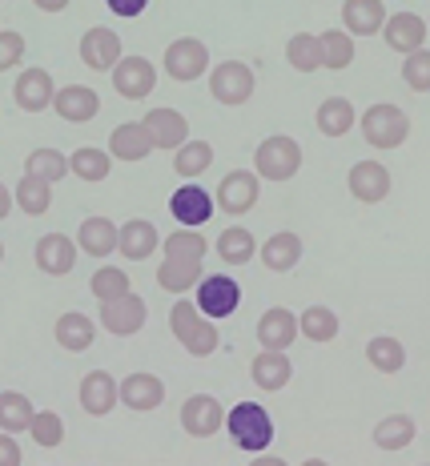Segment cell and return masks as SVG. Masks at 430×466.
<instances>
[{
  "instance_id": "52a82bcc",
  "label": "cell",
  "mask_w": 430,
  "mask_h": 466,
  "mask_svg": "<svg viewBox=\"0 0 430 466\" xmlns=\"http://www.w3.org/2000/svg\"><path fill=\"white\" fill-rule=\"evenodd\" d=\"M205 69H210V48L198 36H178V41L165 48V73L173 81H198Z\"/></svg>"
},
{
  "instance_id": "e0dca14e",
  "label": "cell",
  "mask_w": 430,
  "mask_h": 466,
  "mask_svg": "<svg viewBox=\"0 0 430 466\" xmlns=\"http://www.w3.org/2000/svg\"><path fill=\"white\" fill-rule=\"evenodd\" d=\"M33 258L48 278H65V274H73V266H77V246L65 233H45V238L36 241Z\"/></svg>"
},
{
  "instance_id": "ac0fdd59",
  "label": "cell",
  "mask_w": 430,
  "mask_h": 466,
  "mask_svg": "<svg viewBox=\"0 0 430 466\" xmlns=\"http://www.w3.org/2000/svg\"><path fill=\"white\" fill-rule=\"evenodd\" d=\"M77 398H81V410L85 414L105 419V414L117 406V378L109 370H89L81 378V390H77Z\"/></svg>"
},
{
  "instance_id": "ba28073f",
  "label": "cell",
  "mask_w": 430,
  "mask_h": 466,
  "mask_svg": "<svg viewBox=\"0 0 430 466\" xmlns=\"http://www.w3.org/2000/svg\"><path fill=\"white\" fill-rule=\"evenodd\" d=\"M210 93L221 105H246L253 96V69L241 61H226L210 73Z\"/></svg>"
},
{
  "instance_id": "7a4b0ae2",
  "label": "cell",
  "mask_w": 430,
  "mask_h": 466,
  "mask_svg": "<svg viewBox=\"0 0 430 466\" xmlns=\"http://www.w3.org/2000/svg\"><path fill=\"white\" fill-rule=\"evenodd\" d=\"M221 426H226L230 439L250 454L270 451V442H273V422H270V414L261 402H238L233 410H226V422Z\"/></svg>"
},
{
  "instance_id": "11a10c76",
  "label": "cell",
  "mask_w": 430,
  "mask_h": 466,
  "mask_svg": "<svg viewBox=\"0 0 430 466\" xmlns=\"http://www.w3.org/2000/svg\"><path fill=\"white\" fill-rule=\"evenodd\" d=\"M0 261H5V246H0Z\"/></svg>"
},
{
  "instance_id": "d4e9b609",
  "label": "cell",
  "mask_w": 430,
  "mask_h": 466,
  "mask_svg": "<svg viewBox=\"0 0 430 466\" xmlns=\"http://www.w3.org/2000/svg\"><path fill=\"white\" fill-rule=\"evenodd\" d=\"M149 153H153V141H149V133H145L141 121H125V125H117L113 129L109 157H117V161H145Z\"/></svg>"
},
{
  "instance_id": "c3c4849f",
  "label": "cell",
  "mask_w": 430,
  "mask_h": 466,
  "mask_svg": "<svg viewBox=\"0 0 430 466\" xmlns=\"http://www.w3.org/2000/svg\"><path fill=\"white\" fill-rule=\"evenodd\" d=\"M21 462H25V454H21V446H16V434L0 431V466H21Z\"/></svg>"
},
{
  "instance_id": "f5cc1de1",
  "label": "cell",
  "mask_w": 430,
  "mask_h": 466,
  "mask_svg": "<svg viewBox=\"0 0 430 466\" xmlns=\"http://www.w3.org/2000/svg\"><path fill=\"white\" fill-rule=\"evenodd\" d=\"M36 8H41V13H61V8L68 5V0H33Z\"/></svg>"
},
{
  "instance_id": "836d02e7",
  "label": "cell",
  "mask_w": 430,
  "mask_h": 466,
  "mask_svg": "<svg viewBox=\"0 0 430 466\" xmlns=\"http://www.w3.org/2000/svg\"><path fill=\"white\" fill-rule=\"evenodd\" d=\"M33 402L21 390H0V431L5 434H21L33 422Z\"/></svg>"
},
{
  "instance_id": "f35d334b",
  "label": "cell",
  "mask_w": 430,
  "mask_h": 466,
  "mask_svg": "<svg viewBox=\"0 0 430 466\" xmlns=\"http://www.w3.org/2000/svg\"><path fill=\"white\" fill-rule=\"evenodd\" d=\"M113 169V157L105 149H93V145H85V149L68 153V173H77L81 181H105Z\"/></svg>"
},
{
  "instance_id": "4316f807",
  "label": "cell",
  "mask_w": 430,
  "mask_h": 466,
  "mask_svg": "<svg viewBox=\"0 0 430 466\" xmlns=\"http://www.w3.org/2000/svg\"><path fill=\"white\" fill-rule=\"evenodd\" d=\"M97 338V326L89 314H81V309H68V314L56 318V342L68 354H81V350H89Z\"/></svg>"
},
{
  "instance_id": "9c48e42d",
  "label": "cell",
  "mask_w": 430,
  "mask_h": 466,
  "mask_svg": "<svg viewBox=\"0 0 430 466\" xmlns=\"http://www.w3.org/2000/svg\"><path fill=\"white\" fill-rule=\"evenodd\" d=\"M221 422H226V406H221L213 394L185 398V406H181L185 434H193V439H213V434L221 431Z\"/></svg>"
},
{
  "instance_id": "7402d4cb",
  "label": "cell",
  "mask_w": 430,
  "mask_h": 466,
  "mask_svg": "<svg viewBox=\"0 0 430 466\" xmlns=\"http://www.w3.org/2000/svg\"><path fill=\"white\" fill-rule=\"evenodd\" d=\"M294 338H298V314H290V309L273 306V309H266V314L258 318L261 350H286V346H294Z\"/></svg>"
},
{
  "instance_id": "4dcf8cb0",
  "label": "cell",
  "mask_w": 430,
  "mask_h": 466,
  "mask_svg": "<svg viewBox=\"0 0 430 466\" xmlns=\"http://www.w3.org/2000/svg\"><path fill=\"white\" fill-rule=\"evenodd\" d=\"M201 281V261H181V258H165L158 269V286L165 294H185Z\"/></svg>"
},
{
  "instance_id": "d590c367",
  "label": "cell",
  "mask_w": 430,
  "mask_h": 466,
  "mask_svg": "<svg viewBox=\"0 0 430 466\" xmlns=\"http://www.w3.org/2000/svg\"><path fill=\"white\" fill-rule=\"evenodd\" d=\"M298 334L310 342H334L338 338V314L330 306H310L298 318Z\"/></svg>"
},
{
  "instance_id": "7c38bea8",
  "label": "cell",
  "mask_w": 430,
  "mask_h": 466,
  "mask_svg": "<svg viewBox=\"0 0 430 466\" xmlns=\"http://www.w3.org/2000/svg\"><path fill=\"white\" fill-rule=\"evenodd\" d=\"M213 193H205L198 181H185V186L169 198V213H173V221H181L185 229H198L205 226V221L213 218Z\"/></svg>"
},
{
  "instance_id": "bcb514c9",
  "label": "cell",
  "mask_w": 430,
  "mask_h": 466,
  "mask_svg": "<svg viewBox=\"0 0 430 466\" xmlns=\"http://www.w3.org/2000/svg\"><path fill=\"white\" fill-rule=\"evenodd\" d=\"M403 81H406L415 93H426V89H430V48H415V53H406Z\"/></svg>"
},
{
  "instance_id": "ab89813d",
  "label": "cell",
  "mask_w": 430,
  "mask_h": 466,
  "mask_svg": "<svg viewBox=\"0 0 430 466\" xmlns=\"http://www.w3.org/2000/svg\"><path fill=\"white\" fill-rule=\"evenodd\" d=\"M366 358H370V366L374 370H383V374H398L406 366V346L398 342V338H370L366 342Z\"/></svg>"
},
{
  "instance_id": "d6a6232c",
  "label": "cell",
  "mask_w": 430,
  "mask_h": 466,
  "mask_svg": "<svg viewBox=\"0 0 430 466\" xmlns=\"http://www.w3.org/2000/svg\"><path fill=\"white\" fill-rule=\"evenodd\" d=\"M410 442H415V419H410V414H390V419H383L374 426V446L378 451L398 454V451H406Z\"/></svg>"
},
{
  "instance_id": "7dc6e473",
  "label": "cell",
  "mask_w": 430,
  "mask_h": 466,
  "mask_svg": "<svg viewBox=\"0 0 430 466\" xmlns=\"http://www.w3.org/2000/svg\"><path fill=\"white\" fill-rule=\"evenodd\" d=\"M21 56H25V36L21 33H0V73H8V69H16L21 65Z\"/></svg>"
},
{
  "instance_id": "83f0119b",
  "label": "cell",
  "mask_w": 430,
  "mask_h": 466,
  "mask_svg": "<svg viewBox=\"0 0 430 466\" xmlns=\"http://www.w3.org/2000/svg\"><path fill=\"white\" fill-rule=\"evenodd\" d=\"M261 261H266V269L273 274H286V269H294L302 261V238L294 229H282L273 233V238L261 246Z\"/></svg>"
},
{
  "instance_id": "8fae6325",
  "label": "cell",
  "mask_w": 430,
  "mask_h": 466,
  "mask_svg": "<svg viewBox=\"0 0 430 466\" xmlns=\"http://www.w3.org/2000/svg\"><path fill=\"white\" fill-rule=\"evenodd\" d=\"M213 198H218L213 206H221L226 213H233V218H238V213H250L253 206H258V173H253V169L226 173Z\"/></svg>"
},
{
  "instance_id": "f6af8a7d",
  "label": "cell",
  "mask_w": 430,
  "mask_h": 466,
  "mask_svg": "<svg viewBox=\"0 0 430 466\" xmlns=\"http://www.w3.org/2000/svg\"><path fill=\"white\" fill-rule=\"evenodd\" d=\"M28 434H33L36 446H61L65 439V422L56 419L53 410H36L33 422H28Z\"/></svg>"
},
{
  "instance_id": "74e56055",
  "label": "cell",
  "mask_w": 430,
  "mask_h": 466,
  "mask_svg": "<svg viewBox=\"0 0 430 466\" xmlns=\"http://www.w3.org/2000/svg\"><path fill=\"white\" fill-rule=\"evenodd\" d=\"M253 254H258V241H253L250 229H241V226L221 229V238H218V258L226 261V266H246V261H253Z\"/></svg>"
},
{
  "instance_id": "603a6c76",
  "label": "cell",
  "mask_w": 430,
  "mask_h": 466,
  "mask_svg": "<svg viewBox=\"0 0 430 466\" xmlns=\"http://www.w3.org/2000/svg\"><path fill=\"white\" fill-rule=\"evenodd\" d=\"M158 246H161V238H158V229H153V221L133 218V221H125V226H117V249L129 261H145Z\"/></svg>"
},
{
  "instance_id": "6da1fadb",
  "label": "cell",
  "mask_w": 430,
  "mask_h": 466,
  "mask_svg": "<svg viewBox=\"0 0 430 466\" xmlns=\"http://www.w3.org/2000/svg\"><path fill=\"white\" fill-rule=\"evenodd\" d=\"M169 329H173V338L189 350L193 358H210L213 350H218V326L210 322V318L198 309V302H189V298H178L169 309Z\"/></svg>"
},
{
  "instance_id": "30bf717a",
  "label": "cell",
  "mask_w": 430,
  "mask_h": 466,
  "mask_svg": "<svg viewBox=\"0 0 430 466\" xmlns=\"http://www.w3.org/2000/svg\"><path fill=\"white\" fill-rule=\"evenodd\" d=\"M158 85V69H153L145 56H121L113 65V89L125 96V101H141V96L153 93Z\"/></svg>"
},
{
  "instance_id": "816d5d0a",
  "label": "cell",
  "mask_w": 430,
  "mask_h": 466,
  "mask_svg": "<svg viewBox=\"0 0 430 466\" xmlns=\"http://www.w3.org/2000/svg\"><path fill=\"white\" fill-rule=\"evenodd\" d=\"M250 466H290L286 459H278V454H253Z\"/></svg>"
},
{
  "instance_id": "484cf974",
  "label": "cell",
  "mask_w": 430,
  "mask_h": 466,
  "mask_svg": "<svg viewBox=\"0 0 430 466\" xmlns=\"http://www.w3.org/2000/svg\"><path fill=\"white\" fill-rule=\"evenodd\" d=\"M386 21V5L383 0H346L342 5V25L350 36H374Z\"/></svg>"
},
{
  "instance_id": "db71d44e",
  "label": "cell",
  "mask_w": 430,
  "mask_h": 466,
  "mask_svg": "<svg viewBox=\"0 0 430 466\" xmlns=\"http://www.w3.org/2000/svg\"><path fill=\"white\" fill-rule=\"evenodd\" d=\"M302 466H330V462H326V459H306Z\"/></svg>"
},
{
  "instance_id": "ffe728a7",
  "label": "cell",
  "mask_w": 430,
  "mask_h": 466,
  "mask_svg": "<svg viewBox=\"0 0 430 466\" xmlns=\"http://www.w3.org/2000/svg\"><path fill=\"white\" fill-rule=\"evenodd\" d=\"M53 109H56V116H65V121L85 125L101 113V101H97V93L89 85H65V89L53 93Z\"/></svg>"
},
{
  "instance_id": "3957f363",
  "label": "cell",
  "mask_w": 430,
  "mask_h": 466,
  "mask_svg": "<svg viewBox=\"0 0 430 466\" xmlns=\"http://www.w3.org/2000/svg\"><path fill=\"white\" fill-rule=\"evenodd\" d=\"M298 169H302V145L286 137V133H273L253 153V173L266 181H290Z\"/></svg>"
},
{
  "instance_id": "277c9868",
  "label": "cell",
  "mask_w": 430,
  "mask_h": 466,
  "mask_svg": "<svg viewBox=\"0 0 430 466\" xmlns=\"http://www.w3.org/2000/svg\"><path fill=\"white\" fill-rule=\"evenodd\" d=\"M363 137L374 145V149H398L410 137V116L398 109V105H370L363 113Z\"/></svg>"
},
{
  "instance_id": "8d00e7d4",
  "label": "cell",
  "mask_w": 430,
  "mask_h": 466,
  "mask_svg": "<svg viewBox=\"0 0 430 466\" xmlns=\"http://www.w3.org/2000/svg\"><path fill=\"white\" fill-rule=\"evenodd\" d=\"M213 165V145L210 141H185V145H178V149H173V169L181 173L185 181H193L198 177V173H205Z\"/></svg>"
},
{
  "instance_id": "44dd1931",
  "label": "cell",
  "mask_w": 430,
  "mask_h": 466,
  "mask_svg": "<svg viewBox=\"0 0 430 466\" xmlns=\"http://www.w3.org/2000/svg\"><path fill=\"white\" fill-rule=\"evenodd\" d=\"M350 193H354L358 201H366V206H374V201L390 198V173H386V165H378V161L350 165Z\"/></svg>"
},
{
  "instance_id": "b9f144b4",
  "label": "cell",
  "mask_w": 430,
  "mask_h": 466,
  "mask_svg": "<svg viewBox=\"0 0 430 466\" xmlns=\"http://www.w3.org/2000/svg\"><path fill=\"white\" fill-rule=\"evenodd\" d=\"M25 173L45 177L48 186H53V181H61L68 173V157L61 149H33V153H28V161H25Z\"/></svg>"
},
{
  "instance_id": "9a60e30c",
  "label": "cell",
  "mask_w": 430,
  "mask_h": 466,
  "mask_svg": "<svg viewBox=\"0 0 430 466\" xmlns=\"http://www.w3.org/2000/svg\"><path fill=\"white\" fill-rule=\"evenodd\" d=\"M117 402H125L129 410H158L165 402V382L158 374H129L125 382H117Z\"/></svg>"
},
{
  "instance_id": "5bb4252c",
  "label": "cell",
  "mask_w": 430,
  "mask_h": 466,
  "mask_svg": "<svg viewBox=\"0 0 430 466\" xmlns=\"http://www.w3.org/2000/svg\"><path fill=\"white\" fill-rule=\"evenodd\" d=\"M141 125H145V133H149V141H153V149H178V145L189 141V121L178 113V109H149L141 116Z\"/></svg>"
},
{
  "instance_id": "4fadbf2b",
  "label": "cell",
  "mask_w": 430,
  "mask_h": 466,
  "mask_svg": "<svg viewBox=\"0 0 430 466\" xmlns=\"http://www.w3.org/2000/svg\"><path fill=\"white\" fill-rule=\"evenodd\" d=\"M121 56H125V48H121V36H117L113 28L97 25V28H89V33L81 36V61L89 65L93 73H109Z\"/></svg>"
},
{
  "instance_id": "5b68a950",
  "label": "cell",
  "mask_w": 430,
  "mask_h": 466,
  "mask_svg": "<svg viewBox=\"0 0 430 466\" xmlns=\"http://www.w3.org/2000/svg\"><path fill=\"white\" fill-rule=\"evenodd\" d=\"M145 318H149V306H145L133 289H125V294L105 298L101 302V326L109 329V334H117V338L137 334V329L145 326Z\"/></svg>"
},
{
  "instance_id": "681fc988",
  "label": "cell",
  "mask_w": 430,
  "mask_h": 466,
  "mask_svg": "<svg viewBox=\"0 0 430 466\" xmlns=\"http://www.w3.org/2000/svg\"><path fill=\"white\" fill-rule=\"evenodd\" d=\"M105 5H109L117 16H125V21H133V16H141L145 8H149V0H105Z\"/></svg>"
},
{
  "instance_id": "e575fe53",
  "label": "cell",
  "mask_w": 430,
  "mask_h": 466,
  "mask_svg": "<svg viewBox=\"0 0 430 466\" xmlns=\"http://www.w3.org/2000/svg\"><path fill=\"white\" fill-rule=\"evenodd\" d=\"M322 45V69H350V61H354V36L346 33V28H330V33L318 36Z\"/></svg>"
},
{
  "instance_id": "f907efd6",
  "label": "cell",
  "mask_w": 430,
  "mask_h": 466,
  "mask_svg": "<svg viewBox=\"0 0 430 466\" xmlns=\"http://www.w3.org/2000/svg\"><path fill=\"white\" fill-rule=\"evenodd\" d=\"M8 213H13V189H8L5 181H0V221H5Z\"/></svg>"
},
{
  "instance_id": "60d3db41",
  "label": "cell",
  "mask_w": 430,
  "mask_h": 466,
  "mask_svg": "<svg viewBox=\"0 0 430 466\" xmlns=\"http://www.w3.org/2000/svg\"><path fill=\"white\" fill-rule=\"evenodd\" d=\"M286 61H290V69H298V73H314V69H322V45H318V36H314V33H298V36H290V45H286Z\"/></svg>"
},
{
  "instance_id": "1f68e13d",
  "label": "cell",
  "mask_w": 430,
  "mask_h": 466,
  "mask_svg": "<svg viewBox=\"0 0 430 466\" xmlns=\"http://www.w3.org/2000/svg\"><path fill=\"white\" fill-rule=\"evenodd\" d=\"M13 201L28 213V218H41V213H48V206H53V186H48L45 177L25 173V177L16 181V189H13Z\"/></svg>"
},
{
  "instance_id": "cb8c5ba5",
  "label": "cell",
  "mask_w": 430,
  "mask_h": 466,
  "mask_svg": "<svg viewBox=\"0 0 430 466\" xmlns=\"http://www.w3.org/2000/svg\"><path fill=\"white\" fill-rule=\"evenodd\" d=\"M250 374H253V386H258V390L273 394V390H282V386L294 378V366H290L286 350H261V354L253 358Z\"/></svg>"
},
{
  "instance_id": "f1b7e54d",
  "label": "cell",
  "mask_w": 430,
  "mask_h": 466,
  "mask_svg": "<svg viewBox=\"0 0 430 466\" xmlns=\"http://www.w3.org/2000/svg\"><path fill=\"white\" fill-rule=\"evenodd\" d=\"M77 246L89 258H109L117 249V226L109 218H85L81 229H77Z\"/></svg>"
},
{
  "instance_id": "f546056e",
  "label": "cell",
  "mask_w": 430,
  "mask_h": 466,
  "mask_svg": "<svg viewBox=\"0 0 430 466\" xmlns=\"http://www.w3.org/2000/svg\"><path fill=\"white\" fill-rule=\"evenodd\" d=\"M354 121H358V113L346 96H326V101L318 105V129L326 133V137H346V133L354 129Z\"/></svg>"
},
{
  "instance_id": "8992f818",
  "label": "cell",
  "mask_w": 430,
  "mask_h": 466,
  "mask_svg": "<svg viewBox=\"0 0 430 466\" xmlns=\"http://www.w3.org/2000/svg\"><path fill=\"white\" fill-rule=\"evenodd\" d=\"M238 306H241V286L230 274H210V278L198 281V309L210 318V322L230 318Z\"/></svg>"
},
{
  "instance_id": "2e32d148",
  "label": "cell",
  "mask_w": 430,
  "mask_h": 466,
  "mask_svg": "<svg viewBox=\"0 0 430 466\" xmlns=\"http://www.w3.org/2000/svg\"><path fill=\"white\" fill-rule=\"evenodd\" d=\"M53 93H56V85H53V76H48V69H25L16 76L13 101H16V109H25V113H45V109H53Z\"/></svg>"
},
{
  "instance_id": "d6986e66",
  "label": "cell",
  "mask_w": 430,
  "mask_h": 466,
  "mask_svg": "<svg viewBox=\"0 0 430 466\" xmlns=\"http://www.w3.org/2000/svg\"><path fill=\"white\" fill-rule=\"evenodd\" d=\"M378 33L386 36V45L394 48V53H415V48H426V21L418 13L386 16Z\"/></svg>"
},
{
  "instance_id": "7bdbcfd3",
  "label": "cell",
  "mask_w": 430,
  "mask_h": 466,
  "mask_svg": "<svg viewBox=\"0 0 430 466\" xmlns=\"http://www.w3.org/2000/svg\"><path fill=\"white\" fill-rule=\"evenodd\" d=\"M161 249H165V258H181V261H201L205 258V238L198 229H173L169 238L161 241Z\"/></svg>"
},
{
  "instance_id": "ee69618b",
  "label": "cell",
  "mask_w": 430,
  "mask_h": 466,
  "mask_svg": "<svg viewBox=\"0 0 430 466\" xmlns=\"http://www.w3.org/2000/svg\"><path fill=\"white\" fill-rule=\"evenodd\" d=\"M89 289H93L97 302H105V298H117V294H125V289H129V274H125L121 266H101L89 278Z\"/></svg>"
}]
</instances>
